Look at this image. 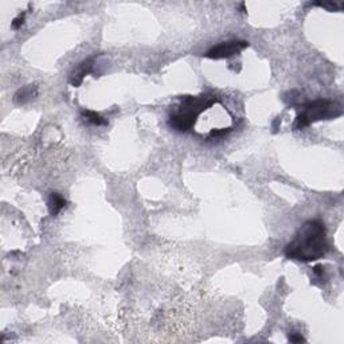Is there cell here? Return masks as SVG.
<instances>
[{"label":"cell","mask_w":344,"mask_h":344,"mask_svg":"<svg viewBox=\"0 0 344 344\" xmlns=\"http://www.w3.org/2000/svg\"><path fill=\"white\" fill-rule=\"evenodd\" d=\"M328 249L326 226L315 219L308 221L298 229L294 238L285 247V256L290 260L311 262L326 256Z\"/></svg>","instance_id":"6da1fadb"},{"label":"cell","mask_w":344,"mask_h":344,"mask_svg":"<svg viewBox=\"0 0 344 344\" xmlns=\"http://www.w3.org/2000/svg\"><path fill=\"white\" fill-rule=\"evenodd\" d=\"M214 103V98H210L207 96H199V97L186 96L184 98H181L180 105L171 113L168 124L172 129L177 132H188L195 125L196 118L199 117L200 113L213 107Z\"/></svg>","instance_id":"7a4b0ae2"},{"label":"cell","mask_w":344,"mask_h":344,"mask_svg":"<svg viewBox=\"0 0 344 344\" xmlns=\"http://www.w3.org/2000/svg\"><path fill=\"white\" fill-rule=\"evenodd\" d=\"M301 112L298 113L294 121V129H304L311 122L319 120H328L332 117L340 116L342 111L335 103L330 100H316L302 105Z\"/></svg>","instance_id":"3957f363"},{"label":"cell","mask_w":344,"mask_h":344,"mask_svg":"<svg viewBox=\"0 0 344 344\" xmlns=\"http://www.w3.org/2000/svg\"><path fill=\"white\" fill-rule=\"evenodd\" d=\"M246 47H249V42L246 41H231V42L219 43L217 46L211 47L209 52L206 53V57L211 59H225V58H230L241 53Z\"/></svg>","instance_id":"277c9868"},{"label":"cell","mask_w":344,"mask_h":344,"mask_svg":"<svg viewBox=\"0 0 344 344\" xmlns=\"http://www.w3.org/2000/svg\"><path fill=\"white\" fill-rule=\"evenodd\" d=\"M94 58H96V57H90V58H88V59H85L84 62H81V63H79L78 67L71 73V77H70V84L73 85V86H75V88H78L79 85L82 84L85 75L90 74V73H92V70H93Z\"/></svg>","instance_id":"5b68a950"},{"label":"cell","mask_w":344,"mask_h":344,"mask_svg":"<svg viewBox=\"0 0 344 344\" xmlns=\"http://www.w3.org/2000/svg\"><path fill=\"white\" fill-rule=\"evenodd\" d=\"M47 206H49L50 214H52L53 217H57V215L62 211V209L66 206V200L63 199L58 192H53L52 195H50V198H49Z\"/></svg>","instance_id":"8992f818"},{"label":"cell","mask_w":344,"mask_h":344,"mask_svg":"<svg viewBox=\"0 0 344 344\" xmlns=\"http://www.w3.org/2000/svg\"><path fill=\"white\" fill-rule=\"evenodd\" d=\"M38 90L35 85H28V86H24V88L19 89L16 94H15V103L16 104H24L30 101L31 98H34L37 96Z\"/></svg>","instance_id":"52a82bcc"},{"label":"cell","mask_w":344,"mask_h":344,"mask_svg":"<svg viewBox=\"0 0 344 344\" xmlns=\"http://www.w3.org/2000/svg\"><path fill=\"white\" fill-rule=\"evenodd\" d=\"M82 118L89 124H92V125L100 126L108 124V121L101 115H98L97 112H93V111H84L82 112Z\"/></svg>","instance_id":"ba28073f"},{"label":"cell","mask_w":344,"mask_h":344,"mask_svg":"<svg viewBox=\"0 0 344 344\" xmlns=\"http://www.w3.org/2000/svg\"><path fill=\"white\" fill-rule=\"evenodd\" d=\"M24 19H26V12L19 15L18 18H15L14 22H12V28H14V30H18V28L22 27L24 24Z\"/></svg>","instance_id":"9c48e42d"},{"label":"cell","mask_w":344,"mask_h":344,"mask_svg":"<svg viewBox=\"0 0 344 344\" xmlns=\"http://www.w3.org/2000/svg\"><path fill=\"white\" fill-rule=\"evenodd\" d=\"M313 5L324 7V8L330 9V11H334V9L340 8V4H336V3H332V1H327V3H313Z\"/></svg>","instance_id":"30bf717a"},{"label":"cell","mask_w":344,"mask_h":344,"mask_svg":"<svg viewBox=\"0 0 344 344\" xmlns=\"http://www.w3.org/2000/svg\"><path fill=\"white\" fill-rule=\"evenodd\" d=\"M289 340L290 342H293V343H300V342H305V339L302 338L301 335H296V334H292V335H289Z\"/></svg>","instance_id":"8fae6325"}]
</instances>
